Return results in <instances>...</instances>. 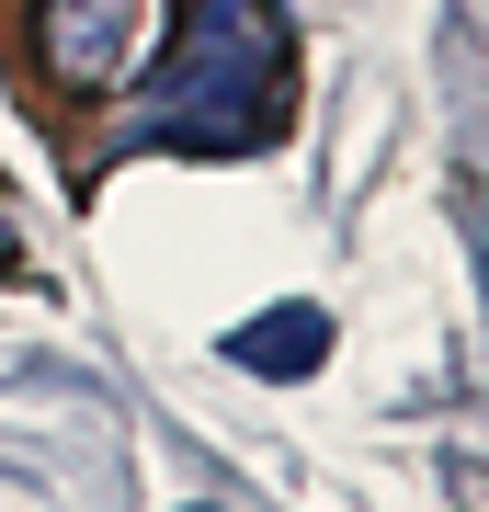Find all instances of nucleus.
Here are the masks:
<instances>
[{"mask_svg": "<svg viewBox=\"0 0 489 512\" xmlns=\"http://www.w3.org/2000/svg\"><path fill=\"white\" fill-rule=\"evenodd\" d=\"M273 92H285V12H262V0H205L194 46H182L171 92L148 103V126L160 137H262Z\"/></svg>", "mask_w": 489, "mask_h": 512, "instance_id": "1", "label": "nucleus"}, {"mask_svg": "<svg viewBox=\"0 0 489 512\" xmlns=\"http://www.w3.org/2000/svg\"><path fill=\"white\" fill-rule=\"evenodd\" d=\"M35 57L57 92H114L148 57V0H35Z\"/></svg>", "mask_w": 489, "mask_h": 512, "instance_id": "2", "label": "nucleus"}, {"mask_svg": "<svg viewBox=\"0 0 489 512\" xmlns=\"http://www.w3.org/2000/svg\"><path fill=\"white\" fill-rule=\"evenodd\" d=\"M319 353H330V319L319 308H273L251 330H228V365H251V376H308Z\"/></svg>", "mask_w": 489, "mask_h": 512, "instance_id": "3", "label": "nucleus"}, {"mask_svg": "<svg viewBox=\"0 0 489 512\" xmlns=\"http://www.w3.org/2000/svg\"><path fill=\"white\" fill-rule=\"evenodd\" d=\"M0 274H12V217H0Z\"/></svg>", "mask_w": 489, "mask_h": 512, "instance_id": "4", "label": "nucleus"}]
</instances>
